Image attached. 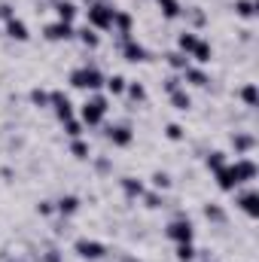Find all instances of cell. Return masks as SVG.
Listing matches in <instances>:
<instances>
[{
    "mask_svg": "<svg viewBox=\"0 0 259 262\" xmlns=\"http://www.w3.org/2000/svg\"><path fill=\"white\" fill-rule=\"evenodd\" d=\"M107 113H110V101H107V95H101V92H89L85 104L79 107V122H82L85 128H98V125L107 119Z\"/></svg>",
    "mask_w": 259,
    "mask_h": 262,
    "instance_id": "obj_1",
    "label": "cell"
},
{
    "mask_svg": "<svg viewBox=\"0 0 259 262\" xmlns=\"http://www.w3.org/2000/svg\"><path fill=\"white\" fill-rule=\"evenodd\" d=\"M67 79H70L73 89H82V92H101L107 76H104L95 64H82V67H76V70H70Z\"/></svg>",
    "mask_w": 259,
    "mask_h": 262,
    "instance_id": "obj_2",
    "label": "cell"
},
{
    "mask_svg": "<svg viewBox=\"0 0 259 262\" xmlns=\"http://www.w3.org/2000/svg\"><path fill=\"white\" fill-rule=\"evenodd\" d=\"M113 15H116V6H113V3L95 0V3H89V9H85V25L95 28V31H110V28H113Z\"/></svg>",
    "mask_w": 259,
    "mask_h": 262,
    "instance_id": "obj_3",
    "label": "cell"
},
{
    "mask_svg": "<svg viewBox=\"0 0 259 262\" xmlns=\"http://www.w3.org/2000/svg\"><path fill=\"white\" fill-rule=\"evenodd\" d=\"M165 238H171L174 244H189L195 238V226H192V220L189 216H174L168 226H165Z\"/></svg>",
    "mask_w": 259,
    "mask_h": 262,
    "instance_id": "obj_4",
    "label": "cell"
},
{
    "mask_svg": "<svg viewBox=\"0 0 259 262\" xmlns=\"http://www.w3.org/2000/svg\"><path fill=\"white\" fill-rule=\"evenodd\" d=\"M73 253L85 262H98V259L107 256V247L101 241H95V238H76L73 241Z\"/></svg>",
    "mask_w": 259,
    "mask_h": 262,
    "instance_id": "obj_5",
    "label": "cell"
},
{
    "mask_svg": "<svg viewBox=\"0 0 259 262\" xmlns=\"http://www.w3.org/2000/svg\"><path fill=\"white\" fill-rule=\"evenodd\" d=\"M116 49H119V55L131 61V64H140V61H149V52H146V46L143 43H137L134 37H125V40H116Z\"/></svg>",
    "mask_w": 259,
    "mask_h": 262,
    "instance_id": "obj_6",
    "label": "cell"
},
{
    "mask_svg": "<svg viewBox=\"0 0 259 262\" xmlns=\"http://www.w3.org/2000/svg\"><path fill=\"white\" fill-rule=\"evenodd\" d=\"M49 110L55 113L58 122L73 119V101L67 98V92H61V89H52V92H49Z\"/></svg>",
    "mask_w": 259,
    "mask_h": 262,
    "instance_id": "obj_7",
    "label": "cell"
},
{
    "mask_svg": "<svg viewBox=\"0 0 259 262\" xmlns=\"http://www.w3.org/2000/svg\"><path fill=\"white\" fill-rule=\"evenodd\" d=\"M229 168H232V174H235V183H238V186L250 183V180H253V177L259 174L256 162H253L250 156H238L235 162H229Z\"/></svg>",
    "mask_w": 259,
    "mask_h": 262,
    "instance_id": "obj_8",
    "label": "cell"
},
{
    "mask_svg": "<svg viewBox=\"0 0 259 262\" xmlns=\"http://www.w3.org/2000/svg\"><path fill=\"white\" fill-rule=\"evenodd\" d=\"M43 37L49 40V43H67V40H73L76 37V28L73 25H67V21H49L46 28H43Z\"/></svg>",
    "mask_w": 259,
    "mask_h": 262,
    "instance_id": "obj_9",
    "label": "cell"
},
{
    "mask_svg": "<svg viewBox=\"0 0 259 262\" xmlns=\"http://www.w3.org/2000/svg\"><path fill=\"white\" fill-rule=\"evenodd\" d=\"M107 140L113 143V146H119V149H125L134 143V128H131L128 122H116V125H107Z\"/></svg>",
    "mask_w": 259,
    "mask_h": 262,
    "instance_id": "obj_10",
    "label": "cell"
},
{
    "mask_svg": "<svg viewBox=\"0 0 259 262\" xmlns=\"http://www.w3.org/2000/svg\"><path fill=\"white\" fill-rule=\"evenodd\" d=\"M110 31L116 34V40L131 37V31H134V18H131L128 9H116V15H113V28H110Z\"/></svg>",
    "mask_w": 259,
    "mask_h": 262,
    "instance_id": "obj_11",
    "label": "cell"
},
{
    "mask_svg": "<svg viewBox=\"0 0 259 262\" xmlns=\"http://www.w3.org/2000/svg\"><path fill=\"white\" fill-rule=\"evenodd\" d=\"M235 204H238L250 220H256L259 216V192L256 189H244V192H238V195H235Z\"/></svg>",
    "mask_w": 259,
    "mask_h": 262,
    "instance_id": "obj_12",
    "label": "cell"
},
{
    "mask_svg": "<svg viewBox=\"0 0 259 262\" xmlns=\"http://www.w3.org/2000/svg\"><path fill=\"white\" fill-rule=\"evenodd\" d=\"M232 146H235V152L238 156H247V152H253L256 149V137L250 134V131H232Z\"/></svg>",
    "mask_w": 259,
    "mask_h": 262,
    "instance_id": "obj_13",
    "label": "cell"
},
{
    "mask_svg": "<svg viewBox=\"0 0 259 262\" xmlns=\"http://www.w3.org/2000/svg\"><path fill=\"white\" fill-rule=\"evenodd\" d=\"M180 76H183V82H189V85H195V89H204V85L210 82L207 70H204V67H198V64H189Z\"/></svg>",
    "mask_w": 259,
    "mask_h": 262,
    "instance_id": "obj_14",
    "label": "cell"
},
{
    "mask_svg": "<svg viewBox=\"0 0 259 262\" xmlns=\"http://www.w3.org/2000/svg\"><path fill=\"white\" fill-rule=\"evenodd\" d=\"M6 37L15 40V43H28L31 40V31H28V25L21 18H9L6 21Z\"/></svg>",
    "mask_w": 259,
    "mask_h": 262,
    "instance_id": "obj_15",
    "label": "cell"
},
{
    "mask_svg": "<svg viewBox=\"0 0 259 262\" xmlns=\"http://www.w3.org/2000/svg\"><path fill=\"white\" fill-rule=\"evenodd\" d=\"M210 58H213V46H210L207 40H201V37H198V43H195L189 61H195L198 67H207V64H210Z\"/></svg>",
    "mask_w": 259,
    "mask_h": 262,
    "instance_id": "obj_16",
    "label": "cell"
},
{
    "mask_svg": "<svg viewBox=\"0 0 259 262\" xmlns=\"http://www.w3.org/2000/svg\"><path fill=\"white\" fill-rule=\"evenodd\" d=\"M55 15H58V21L73 25V21H76V15H79V6H76L73 0H55Z\"/></svg>",
    "mask_w": 259,
    "mask_h": 262,
    "instance_id": "obj_17",
    "label": "cell"
},
{
    "mask_svg": "<svg viewBox=\"0 0 259 262\" xmlns=\"http://www.w3.org/2000/svg\"><path fill=\"white\" fill-rule=\"evenodd\" d=\"M119 183H122V192H125V198H131V201H134V198H140L143 192H146V183H143L140 177H122Z\"/></svg>",
    "mask_w": 259,
    "mask_h": 262,
    "instance_id": "obj_18",
    "label": "cell"
},
{
    "mask_svg": "<svg viewBox=\"0 0 259 262\" xmlns=\"http://www.w3.org/2000/svg\"><path fill=\"white\" fill-rule=\"evenodd\" d=\"M229 165V156L223 152V149H210V152H204V168L210 171V174H217L220 168H226Z\"/></svg>",
    "mask_w": 259,
    "mask_h": 262,
    "instance_id": "obj_19",
    "label": "cell"
},
{
    "mask_svg": "<svg viewBox=\"0 0 259 262\" xmlns=\"http://www.w3.org/2000/svg\"><path fill=\"white\" fill-rule=\"evenodd\" d=\"M195 43H198V31H189V28H183V31L177 34V52H183V55H192Z\"/></svg>",
    "mask_w": 259,
    "mask_h": 262,
    "instance_id": "obj_20",
    "label": "cell"
},
{
    "mask_svg": "<svg viewBox=\"0 0 259 262\" xmlns=\"http://www.w3.org/2000/svg\"><path fill=\"white\" fill-rule=\"evenodd\" d=\"M73 40H79L85 49H98V46H101V34H98L95 28H89V25H85V28H79Z\"/></svg>",
    "mask_w": 259,
    "mask_h": 262,
    "instance_id": "obj_21",
    "label": "cell"
},
{
    "mask_svg": "<svg viewBox=\"0 0 259 262\" xmlns=\"http://www.w3.org/2000/svg\"><path fill=\"white\" fill-rule=\"evenodd\" d=\"M156 6H159V12H162L165 21H174V18H180V12H183L180 0H156Z\"/></svg>",
    "mask_w": 259,
    "mask_h": 262,
    "instance_id": "obj_22",
    "label": "cell"
},
{
    "mask_svg": "<svg viewBox=\"0 0 259 262\" xmlns=\"http://www.w3.org/2000/svg\"><path fill=\"white\" fill-rule=\"evenodd\" d=\"M76 210H79V198L76 195H61L58 198V201H55V213H58V216H73V213H76Z\"/></svg>",
    "mask_w": 259,
    "mask_h": 262,
    "instance_id": "obj_23",
    "label": "cell"
},
{
    "mask_svg": "<svg viewBox=\"0 0 259 262\" xmlns=\"http://www.w3.org/2000/svg\"><path fill=\"white\" fill-rule=\"evenodd\" d=\"M125 85H128V79L122 76V73H110L107 79H104V89L113 95V98H119V95H125Z\"/></svg>",
    "mask_w": 259,
    "mask_h": 262,
    "instance_id": "obj_24",
    "label": "cell"
},
{
    "mask_svg": "<svg viewBox=\"0 0 259 262\" xmlns=\"http://www.w3.org/2000/svg\"><path fill=\"white\" fill-rule=\"evenodd\" d=\"M168 98H171V107H174V110H180V113H186V110L192 107V95L186 92V85H183V89H177V92H171Z\"/></svg>",
    "mask_w": 259,
    "mask_h": 262,
    "instance_id": "obj_25",
    "label": "cell"
},
{
    "mask_svg": "<svg viewBox=\"0 0 259 262\" xmlns=\"http://www.w3.org/2000/svg\"><path fill=\"white\" fill-rule=\"evenodd\" d=\"M213 177H217V186H220L223 192H235V189H238V183H235V174H232V168H229V165H226V168H220Z\"/></svg>",
    "mask_w": 259,
    "mask_h": 262,
    "instance_id": "obj_26",
    "label": "cell"
},
{
    "mask_svg": "<svg viewBox=\"0 0 259 262\" xmlns=\"http://www.w3.org/2000/svg\"><path fill=\"white\" fill-rule=\"evenodd\" d=\"M180 15L189 21V31H198V28H204V21H207V15H204V9H201V6H189V9H183Z\"/></svg>",
    "mask_w": 259,
    "mask_h": 262,
    "instance_id": "obj_27",
    "label": "cell"
},
{
    "mask_svg": "<svg viewBox=\"0 0 259 262\" xmlns=\"http://www.w3.org/2000/svg\"><path fill=\"white\" fill-rule=\"evenodd\" d=\"M204 216H207L213 226H226V220H229L226 210H223V204H217V201H207V204H204Z\"/></svg>",
    "mask_w": 259,
    "mask_h": 262,
    "instance_id": "obj_28",
    "label": "cell"
},
{
    "mask_svg": "<svg viewBox=\"0 0 259 262\" xmlns=\"http://www.w3.org/2000/svg\"><path fill=\"white\" fill-rule=\"evenodd\" d=\"M165 61H168V67H171L174 73H183L186 67L192 64L189 55H183V52H177V49H174V52H165Z\"/></svg>",
    "mask_w": 259,
    "mask_h": 262,
    "instance_id": "obj_29",
    "label": "cell"
},
{
    "mask_svg": "<svg viewBox=\"0 0 259 262\" xmlns=\"http://www.w3.org/2000/svg\"><path fill=\"white\" fill-rule=\"evenodd\" d=\"M70 156L79 159V162H85V159H92V149H89V143H85L82 137H73V140H70Z\"/></svg>",
    "mask_w": 259,
    "mask_h": 262,
    "instance_id": "obj_30",
    "label": "cell"
},
{
    "mask_svg": "<svg viewBox=\"0 0 259 262\" xmlns=\"http://www.w3.org/2000/svg\"><path fill=\"white\" fill-rule=\"evenodd\" d=\"M140 201H143L149 210H159V207H165V192H159V189H146V192L140 195Z\"/></svg>",
    "mask_w": 259,
    "mask_h": 262,
    "instance_id": "obj_31",
    "label": "cell"
},
{
    "mask_svg": "<svg viewBox=\"0 0 259 262\" xmlns=\"http://www.w3.org/2000/svg\"><path fill=\"white\" fill-rule=\"evenodd\" d=\"M125 95H128L131 104H143L146 101V85L143 82H128L125 85Z\"/></svg>",
    "mask_w": 259,
    "mask_h": 262,
    "instance_id": "obj_32",
    "label": "cell"
},
{
    "mask_svg": "<svg viewBox=\"0 0 259 262\" xmlns=\"http://www.w3.org/2000/svg\"><path fill=\"white\" fill-rule=\"evenodd\" d=\"M235 15H241V18H256V0H235Z\"/></svg>",
    "mask_w": 259,
    "mask_h": 262,
    "instance_id": "obj_33",
    "label": "cell"
},
{
    "mask_svg": "<svg viewBox=\"0 0 259 262\" xmlns=\"http://www.w3.org/2000/svg\"><path fill=\"white\" fill-rule=\"evenodd\" d=\"M165 137H168L171 143H180V140H186V128H183L180 122H168V125H165Z\"/></svg>",
    "mask_w": 259,
    "mask_h": 262,
    "instance_id": "obj_34",
    "label": "cell"
},
{
    "mask_svg": "<svg viewBox=\"0 0 259 262\" xmlns=\"http://www.w3.org/2000/svg\"><path fill=\"white\" fill-rule=\"evenodd\" d=\"M31 104H34V107H40V110H49V92H46V89H40V85H37V89H31Z\"/></svg>",
    "mask_w": 259,
    "mask_h": 262,
    "instance_id": "obj_35",
    "label": "cell"
},
{
    "mask_svg": "<svg viewBox=\"0 0 259 262\" xmlns=\"http://www.w3.org/2000/svg\"><path fill=\"white\" fill-rule=\"evenodd\" d=\"M238 98H241V101H244V104L253 110V107H256V82H247V85L238 92Z\"/></svg>",
    "mask_w": 259,
    "mask_h": 262,
    "instance_id": "obj_36",
    "label": "cell"
},
{
    "mask_svg": "<svg viewBox=\"0 0 259 262\" xmlns=\"http://www.w3.org/2000/svg\"><path fill=\"white\" fill-rule=\"evenodd\" d=\"M162 89L171 95V92H177V89H183V76L180 73H168L165 79H162Z\"/></svg>",
    "mask_w": 259,
    "mask_h": 262,
    "instance_id": "obj_37",
    "label": "cell"
},
{
    "mask_svg": "<svg viewBox=\"0 0 259 262\" xmlns=\"http://www.w3.org/2000/svg\"><path fill=\"white\" fill-rule=\"evenodd\" d=\"M149 180H153V189H159V192H168V189H171V177H168L165 171H156Z\"/></svg>",
    "mask_w": 259,
    "mask_h": 262,
    "instance_id": "obj_38",
    "label": "cell"
},
{
    "mask_svg": "<svg viewBox=\"0 0 259 262\" xmlns=\"http://www.w3.org/2000/svg\"><path fill=\"white\" fill-rule=\"evenodd\" d=\"M174 253H177V259H180V262H192L195 256H198V250L192 247V241H189V244H177V250H174Z\"/></svg>",
    "mask_w": 259,
    "mask_h": 262,
    "instance_id": "obj_39",
    "label": "cell"
},
{
    "mask_svg": "<svg viewBox=\"0 0 259 262\" xmlns=\"http://www.w3.org/2000/svg\"><path fill=\"white\" fill-rule=\"evenodd\" d=\"M61 128H64V134L73 140V137H82V128H85V125H82L79 119H67V122H61Z\"/></svg>",
    "mask_w": 259,
    "mask_h": 262,
    "instance_id": "obj_40",
    "label": "cell"
},
{
    "mask_svg": "<svg viewBox=\"0 0 259 262\" xmlns=\"http://www.w3.org/2000/svg\"><path fill=\"white\" fill-rule=\"evenodd\" d=\"M37 213H40V216H52V213H55V201H49V198H43V201L37 204Z\"/></svg>",
    "mask_w": 259,
    "mask_h": 262,
    "instance_id": "obj_41",
    "label": "cell"
},
{
    "mask_svg": "<svg viewBox=\"0 0 259 262\" xmlns=\"http://www.w3.org/2000/svg\"><path fill=\"white\" fill-rule=\"evenodd\" d=\"M40 259L43 262H61V250L58 247H49L46 253H40Z\"/></svg>",
    "mask_w": 259,
    "mask_h": 262,
    "instance_id": "obj_42",
    "label": "cell"
},
{
    "mask_svg": "<svg viewBox=\"0 0 259 262\" xmlns=\"http://www.w3.org/2000/svg\"><path fill=\"white\" fill-rule=\"evenodd\" d=\"M0 18H3V21L15 18V9H12V3H0Z\"/></svg>",
    "mask_w": 259,
    "mask_h": 262,
    "instance_id": "obj_43",
    "label": "cell"
},
{
    "mask_svg": "<svg viewBox=\"0 0 259 262\" xmlns=\"http://www.w3.org/2000/svg\"><path fill=\"white\" fill-rule=\"evenodd\" d=\"M95 168H98L101 174H107V171H110V162H107V156H98V159H95Z\"/></svg>",
    "mask_w": 259,
    "mask_h": 262,
    "instance_id": "obj_44",
    "label": "cell"
},
{
    "mask_svg": "<svg viewBox=\"0 0 259 262\" xmlns=\"http://www.w3.org/2000/svg\"><path fill=\"white\" fill-rule=\"evenodd\" d=\"M119 262H140V259H134V256H128V253H125V256H119Z\"/></svg>",
    "mask_w": 259,
    "mask_h": 262,
    "instance_id": "obj_45",
    "label": "cell"
},
{
    "mask_svg": "<svg viewBox=\"0 0 259 262\" xmlns=\"http://www.w3.org/2000/svg\"><path fill=\"white\" fill-rule=\"evenodd\" d=\"M204 262H217V259H210V256H207V253H204Z\"/></svg>",
    "mask_w": 259,
    "mask_h": 262,
    "instance_id": "obj_46",
    "label": "cell"
},
{
    "mask_svg": "<svg viewBox=\"0 0 259 262\" xmlns=\"http://www.w3.org/2000/svg\"><path fill=\"white\" fill-rule=\"evenodd\" d=\"M6 262H18V259H6Z\"/></svg>",
    "mask_w": 259,
    "mask_h": 262,
    "instance_id": "obj_47",
    "label": "cell"
}]
</instances>
